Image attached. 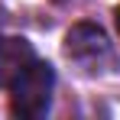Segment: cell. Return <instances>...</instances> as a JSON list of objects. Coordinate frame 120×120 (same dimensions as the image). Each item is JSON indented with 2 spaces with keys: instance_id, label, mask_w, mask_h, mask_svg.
<instances>
[{
  "instance_id": "1",
  "label": "cell",
  "mask_w": 120,
  "mask_h": 120,
  "mask_svg": "<svg viewBox=\"0 0 120 120\" xmlns=\"http://www.w3.org/2000/svg\"><path fill=\"white\" fill-rule=\"evenodd\" d=\"M52 84H55L52 65L33 59L10 84V110L26 120L42 117L49 110V101H52Z\"/></svg>"
},
{
  "instance_id": "2",
  "label": "cell",
  "mask_w": 120,
  "mask_h": 120,
  "mask_svg": "<svg viewBox=\"0 0 120 120\" xmlns=\"http://www.w3.org/2000/svg\"><path fill=\"white\" fill-rule=\"evenodd\" d=\"M65 55L71 62H78L84 71H104L107 65H114V49L104 36V29L91 26V23H78L68 29Z\"/></svg>"
},
{
  "instance_id": "3",
  "label": "cell",
  "mask_w": 120,
  "mask_h": 120,
  "mask_svg": "<svg viewBox=\"0 0 120 120\" xmlns=\"http://www.w3.org/2000/svg\"><path fill=\"white\" fill-rule=\"evenodd\" d=\"M33 59H36V52H33V45L26 39H20V36H3V39H0V88H10V84L16 81V75H20Z\"/></svg>"
},
{
  "instance_id": "4",
  "label": "cell",
  "mask_w": 120,
  "mask_h": 120,
  "mask_svg": "<svg viewBox=\"0 0 120 120\" xmlns=\"http://www.w3.org/2000/svg\"><path fill=\"white\" fill-rule=\"evenodd\" d=\"M117 33H120V7H117Z\"/></svg>"
}]
</instances>
